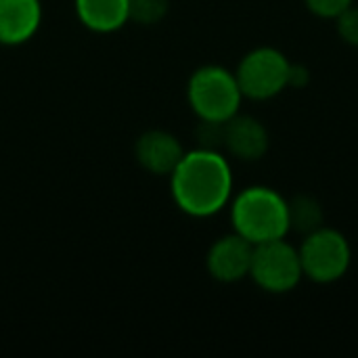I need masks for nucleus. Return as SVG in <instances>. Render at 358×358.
Segmentation results:
<instances>
[{
    "label": "nucleus",
    "instance_id": "f257e3e1",
    "mask_svg": "<svg viewBox=\"0 0 358 358\" xmlns=\"http://www.w3.org/2000/svg\"><path fill=\"white\" fill-rule=\"evenodd\" d=\"M170 191L176 208L191 218H210L233 199V172L227 157L212 149L185 151L170 174Z\"/></svg>",
    "mask_w": 358,
    "mask_h": 358
},
{
    "label": "nucleus",
    "instance_id": "f03ea898",
    "mask_svg": "<svg viewBox=\"0 0 358 358\" xmlns=\"http://www.w3.org/2000/svg\"><path fill=\"white\" fill-rule=\"evenodd\" d=\"M231 224L254 245L283 239L289 233L287 199L264 185L248 187L231 199Z\"/></svg>",
    "mask_w": 358,
    "mask_h": 358
},
{
    "label": "nucleus",
    "instance_id": "7ed1b4c3",
    "mask_svg": "<svg viewBox=\"0 0 358 358\" xmlns=\"http://www.w3.org/2000/svg\"><path fill=\"white\" fill-rule=\"evenodd\" d=\"M187 101L199 122L224 124L239 113L243 94L235 71L222 65H203L187 82Z\"/></svg>",
    "mask_w": 358,
    "mask_h": 358
},
{
    "label": "nucleus",
    "instance_id": "20e7f679",
    "mask_svg": "<svg viewBox=\"0 0 358 358\" xmlns=\"http://www.w3.org/2000/svg\"><path fill=\"white\" fill-rule=\"evenodd\" d=\"M304 277L319 285L340 281L352 264V248L344 233L331 227H321L308 235L298 248Z\"/></svg>",
    "mask_w": 358,
    "mask_h": 358
},
{
    "label": "nucleus",
    "instance_id": "39448f33",
    "mask_svg": "<svg viewBox=\"0 0 358 358\" xmlns=\"http://www.w3.org/2000/svg\"><path fill=\"white\" fill-rule=\"evenodd\" d=\"M304 271L298 248L283 239L254 245L250 279L266 294H287L298 287Z\"/></svg>",
    "mask_w": 358,
    "mask_h": 358
},
{
    "label": "nucleus",
    "instance_id": "423d86ee",
    "mask_svg": "<svg viewBox=\"0 0 358 358\" xmlns=\"http://www.w3.org/2000/svg\"><path fill=\"white\" fill-rule=\"evenodd\" d=\"M289 59L273 46H258L239 61L235 69L243 99L268 101L287 88Z\"/></svg>",
    "mask_w": 358,
    "mask_h": 358
},
{
    "label": "nucleus",
    "instance_id": "0eeeda50",
    "mask_svg": "<svg viewBox=\"0 0 358 358\" xmlns=\"http://www.w3.org/2000/svg\"><path fill=\"white\" fill-rule=\"evenodd\" d=\"M254 256V243L237 235H224L216 239L206 256V268L210 277L218 283H239L250 277Z\"/></svg>",
    "mask_w": 358,
    "mask_h": 358
},
{
    "label": "nucleus",
    "instance_id": "6e6552de",
    "mask_svg": "<svg viewBox=\"0 0 358 358\" xmlns=\"http://www.w3.org/2000/svg\"><path fill=\"white\" fill-rule=\"evenodd\" d=\"M222 147L241 162H258L268 153L271 136L266 126L245 113H235L222 126Z\"/></svg>",
    "mask_w": 358,
    "mask_h": 358
},
{
    "label": "nucleus",
    "instance_id": "1a4fd4ad",
    "mask_svg": "<svg viewBox=\"0 0 358 358\" xmlns=\"http://www.w3.org/2000/svg\"><path fill=\"white\" fill-rule=\"evenodd\" d=\"M182 155L185 149L180 141L166 130H147L134 143V157L138 166L155 176H170Z\"/></svg>",
    "mask_w": 358,
    "mask_h": 358
},
{
    "label": "nucleus",
    "instance_id": "9d476101",
    "mask_svg": "<svg viewBox=\"0 0 358 358\" xmlns=\"http://www.w3.org/2000/svg\"><path fill=\"white\" fill-rule=\"evenodd\" d=\"M42 23L40 0H0V44L19 46L36 36Z\"/></svg>",
    "mask_w": 358,
    "mask_h": 358
},
{
    "label": "nucleus",
    "instance_id": "9b49d317",
    "mask_svg": "<svg viewBox=\"0 0 358 358\" xmlns=\"http://www.w3.org/2000/svg\"><path fill=\"white\" fill-rule=\"evenodd\" d=\"M84 27L96 34L117 31L128 23V0H73Z\"/></svg>",
    "mask_w": 358,
    "mask_h": 358
},
{
    "label": "nucleus",
    "instance_id": "f8f14e48",
    "mask_svg": "<svg viewBox=\"0 0 358 358\" xmlns=\"http://www.w3.org/2000/svg\"><path fill=\"white\" fill-rule=\"evenodd\" d=\"M287 212H289V231H296L300 235H308L321 227H325V212L317 197L300 193L292 199H287Z\"/></svg>",
    "mask_w": 358,
    "mask_h": 358
},
{
    "label": "nucleus",
    "instance_id": "ddd939ff",
    "mask_svg": "<svg viewBox=\"0 0 358 358\" xmlns=\"http://www.w3.org/2000/svg\"><path fill=\"white\" fill-rule=\"evenodd\" d=\"M170 10V0H128V21L157 25Z\"/></svg>",
    "mask_w": 358,
    "mask_h": 358
},
{
    "label": "nucleus",
    "instance_id": "4468645a",
    "mask_svg": "<svg viewBox=\"0 0 358 358\" xmlns=\"http://www.w3.org/2000/svg\"><path fill=\"white\" fill-rule=\"evenodd\" d=\"M355 0H304V6L321 19H338L346 8H350Z\"/></svg>",
    "mask_w": 358,
    "mask_h": 358
},
{
    "label": "nucleus",
    "instance_id": "2eb2a0df",
    "mask_svg": "<svg viewBox=\"0 0 358 358\" xmlns=\"http://www.w3.org/2000/svg\"><path fill=\"white\" fill-rule=\"evenodd\" d=\"M336 29H338V36L350 44L358 48V6L352 4L350 8H346L338 19H336Z\"/></svg>",
    "mask_w": 358,
    "mask_h": 358
},
{
    "label": "nucleus",
    "instance_id": "dca6fc26",
    "mask_svg": "<svg viewBox=\"0 0 358 358\" xmlns=\"http://www.w3.org/2000/svg\"><path fill=\"white\" fill-rule=\"evenodd\" d=\"M222 126L218 122H199L197 128V141L201 149H212V151H220L222 149Z\"/></svg>",
    "mask_w": 358,
    "mask_h": 358
},
{
    "label": "nucleus",
    "instance_id": "f3484780",
    "mask_svg": "<svg viewBox=\"0 0 358 358\" xmlns=\"http://www.w3.org/2000/svg\"><path fill=\"white\" fill-rule=\"evenodd\" d=\"M310 82V69L302 63H289L287 86L289 88H304Z\"/></svg>",
    "mask_w": 358,
    "mask_h": 358
}]
</instances>
